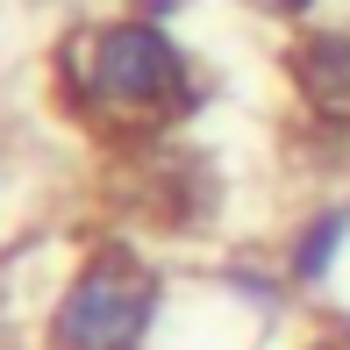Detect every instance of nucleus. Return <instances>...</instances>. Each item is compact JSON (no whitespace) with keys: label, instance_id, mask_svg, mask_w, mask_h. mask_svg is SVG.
I'll return each instance as SVG.
<instances>
[{"label":"nucleus","instance_id":"f257e3e1","mask_svg":"<svg viewBox=\"0 0 350 350\" xmlns=\"http://www.w3.org/2000/svg\"><path fill=\"white\" fill-rule=\"evenodd\" d=\"M65 86L86 107L93 129L107 136H165L179 115H193L200 86L186 51L150 22H115V29H86L65 51Z\"/></svg>","mask_w":350,"mask_h":350},{"label":"nucleus","instance_id":"f03ea898","mask_svg":"<svg viewBox=\"0 0 350 350\" xmlns=\"http://www.w3.org/2000/svg\"><path fill=\"white\" fill-rule=\"evenodd\" d=\"M157 314V272L129 243L86 250L79 279L51 314V350H143Z\"/></svg>","mask_w":350,"mask_h":350},{"label":"nucleus","instance_id":"7ed1b4c3","mask_svg":"<svg viewBox=\"0 0 350 350\" xmlns=\"http://www.w3.org/2000/svg\"><path fill=\"white\" fill-rule=\"evenodd\" d=\"M286 72H293V86L308 93L314 115L350 122V29H314V36H300L293 51H286Z\"/></svg>","mask_w":350,"mask_h":350},{"label":"nucleus","instance_id":"20e7f679","mask_svg":"<svg viewBox=\"0 0 350 350\" xmlns=\"http://www.w3.org/2000/svg\"><path fill=\"white\" fill-rule=\"evenodd\" d=\"M343 229H350V215H329V221H314V236L300 243V265H293V272H300V279H314L329 258H336V236H343Z\"/></svg>","mask_w":350,"mask_h":350},{"label":"nucleus","instance_id":"39448f33","mask_svg":"<svg viewBox=\"0 0 350 350\" xmlns=\"http://www.w3.org/2000/svg\"><path fill=\"white\" fill-rule=\"evenodd\" d=\"M279 8H308V0H279Z\"/></svg>","mask_w":350,"mask_h":350}]
</instances>
